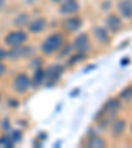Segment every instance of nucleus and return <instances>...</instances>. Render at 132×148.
I'll return each mask as SVG.
<instances>
[{
  "label": "nucleus",
  "instance_id": "26",
  "mask_svg": "<svg viewBox=\"0 0 132 148\" xmlns=\"http://www.w3.org/2000/svg\"><path fill=\"white\" fill-rule=\"evenodd\" d=\"M129 131H131V134H132V123L129 124Z\"/></svg>",
  "mask_w": 132,
  "mask_h": 148
},
{
  "label": "nucleus",
  "instance_id": "10",
  "mask_svg": "<svg viewBox=\"0 0 132 148\" xmlns=\"http://www.w3.org/2000/svg\"><path fill=\"white\" fill-rule=\"evenodd\" d=\"M46 71V82L49 86L52 85H55V83L60 81V78L62 77V74L65 71L64 65H60V64H54V65H50L48 69H45Z\"/></svg>",
  "mask_w": 132,
  "mask_h": 148
},
{
  "label": "nucleus",
  "instance_id": "5",
  "mask_svg": "<svg viewBox=\"0 0 132 148\" xmlns=\"http://www.w3.org/2000/svg\"><path fill=\"white\" fill-rule=\"evenodd\" d=\"M48 29V18L45 16H34L27 25V32L29 36H40Z\"/></svg>",
  "mask_w": 132,
  "mask_h": 148
},
{
  "label": "nucleus",
  "instance_id": "25",
  "mask_svg": "<svg viewBox=\"0 0 132 148\" xmlns=\"http://www.w3.org/2000/svg\"><path fill=\"white\" fill-rule=\"evenodd\" d=\"M52 4H55V5H60V4L65 3V1H68V0H49Z\"/></svg>",
  "mask_w": 132,
  "mask_h": 148
},
{
  "label": "nucleus",
  "instance_id": "4",
  "mask_svg": "<svg viewBox=\"0 0 132 148\" xmlns=\"http://www.w3.org/2000/svg\"><path fill=\"white\" fill-rule=\"evenodd\" d=\"M83 25V18L79 15H71V16H65L60 23L61 31L66 34H74L78 33L81 31V28Z\"/></svg>",
  "mask_w": 132,
  "mask_h": 148
},
{
  "label": "nucleus",
  "instance_id": "9",
  "mask_svg": "<svg viewBox=\"0 0 132 148\" xmlns=\"http://www.w3.org/2000/svg\"><path fill=\"white\" fill-rule=\"evenodd\" d=\"M128 127V122L124 118H115L110 124V134L114 139H120L122 136H124Z\"/></svg>",
  "mask_w": 132,
  "mask_h": 148
},
{
  "label": "nucleus",
  "instance_id": "15",
  "mask_svg": "<svg viewBox=\"0 0 132 148\" xmlns=\"http://www.w3.org/2000/svg\"><path fill=\"white\" fill-rule=\"evenodd\" d=\"M31 18L32 17L29 16L28 12H20L13 17V25H15L16 28H27V25Z\"/></svg>",
  "mask_w": 132,
  "mask_h": 148
},
{
  "label": "nucleus",
  "instance_id": "17",
  "mask_svg": "<svg viewBox=\"0 0 132 148\" xmlns=\"http://www.w3.org/2000/svg\"><path fill=\"white\" fill-rule=\"evenodd\" d=\"M74 52L73 49V45H71V42H66L62 45V48L58 50V53H57V57H58L60 60H68V57H70V54Z\"/></svg>",
  "mask_w": 132,
  "mask_h": 148
},
{
  "label": "nucleus",
  "instance_id": "1",
  "mask_svg": "<svg viewBox=\"0 0 132 148\" xmlns=\"http://www.w3.org/2000/svg\"><path fill=\"white\" fill-rule=\"evenodd\" d=\"M66 41H68L66 33H64L62 31H57V32H53V33H49L41 41L40 53L42 56H45V57L55 56Z\"/></svg>",
  "mask_w": 132,
  "mask_h": 148
},
{
  "label": "nucleus",
  "instance_id": "21",
  "mask_svg": "<svg viewBox=\"0 0 132 148\" xmlns=\"http://www.w3.org/2000/svg\"><path fill=\"white\" fill-rule=\"evenodd\" d=\"M18 105H20V102L16 101V99H8V107L9 108H17Z\"/></svg>",
  "mask_w": 132,
  "mask_h": 148
},
{
  "label": "nucleus",
  "instance_id": "19",
  "mask_svg": "<svg viewBox=\"0 0 132 148\" xmlns=\"http://www.w3.org/2000/svg\"><path fill=\"white\" fill-rule=\"evenodd\" d=\"M41 61H44L42 58H40V57H32V60H31V64H29V68L32 69V70H34V69H37V68H42V64H38V62H41Z\"/></svg>",
  "mask_w": 132,
  "mask_h": 148
},
{
  "label": "nucleus",
  "instance_id": "8",
  "mask_svg": "<svg viewBox=\"0 0 132 148\" xmlns=\"http://www.w3.org/2000/svg\"><path fill=\"white\" fill-rule=\"evenodd\" d=\"M105 27L111 34H115L123 28V18L118 13L110 12L105 17Z\"/></svg>",
  "mask_w": 132,
  "mask_h": 148
},
{
  "label": "nucleus",
  "instance_id": "11",
  "mask_svg": "<svg viewBox=\"0 0 132 148\" xmlns=\"http://www.w3.org/2000/svg\"><path fill=\"white\" fill-rule=\"evenodd\" d=\"M81 12V4L78 0H68L65 3L58 5V13L65 17V16L78 15Z\"/></svg>",
  "mask_w": 132,
  "mask_h": 148
},
{
  "label": "nucleus",
  "instance_id": "27",
  "mask_svg": "<svg viewBox=\"0 0 132 148\" xmlns=\"http://www.w3.org/2000/svg\"><path fill=\"white\" fill-rule=\"evenodd\" d=\"M0 101H1V95H0Z\"/></svg>",
  "mask_w": 132,
  "mask_h": 148
},
{
  "label": "nucleus",
  "instance_id": "12",
  "mask_svg": "<svg viewBox=\"0 0 132 148\" xmlns=\"http://www.w3.org/2000/svg\"><path fill=\"white\" fill-rule=\"evenodd\" d=\"M116 11L123 20L132 21V0H119L116 4Z\"/></svg>",
  "mask_w": 132,
  "mask_h": 148
},
{
  "label": "nucleus",
  "instance_id": "24",
  "mask_svg": "<svg viewBox=\"0 0 132 148\" xmlns=\"http://www.w3.org/2000/svg\"><path fill=\"white\" fill-rule=\"evenodd\" d=\"M7 7V0H0V12H3Z\"/></svg>",
  "mask_w": 132,
  "mask_h": 148
},
{
  "label": "nucleus",
  "instance_id": "2",
  "mask_svg": "<svg viewBox=\"0 0 132 148\" xmlns=\"http://www.w3.org/2000/svg\"><path fill=\"white\" fill-rule=\"evenodd\" d=\"M28 41H29V33L24 28H15L12 31L7 32L3 38V42L7 48L24 45V44H28Z\"/></svg>",
  "mask_w": 132,
  "mask_h": 148
},
{
  "label": "nucleus",
  "instance_id": "18",
  "mask_svg": "<svg viewBox=\"0 0 132 148\" xmlns=\"http://www.w3.org/2000/svg\"><path fill=\"white\" fill-rule=\"evenodd\" d=\"M119 98L122 102H127V103L132 102V85L124 87V89L119 92Z\"/></svg>",
  "mask_w": 132,
  "mask_h": 148
},
{
  "label": "nucleus",
  "instance_id": "16",
  "mask_svg": "<svg viewBox=\"0 0 132 148\" xmlns=\"http://www.w3.org/2000/svg\"><path fill=\"white\" fill-rule=\"evenodd\" d=\"M87 58V53H82V52H73L70 54V57H68V64L66 66H74V65L83 62Z\"/></svg>",
  "mask_w": 132,
  "mask_h": 148
},
{
  "label": "nucleus",
  "instance_id": "3",
  "mask_svg": "<svg viewBox=\"0 0 132 148\" xmlns=\"http://www.w3.org/2000/svg\"><path fill=\"white\" fill-rule=\"evenodd\" d=\"M32 87L31 75L27 71H18L13 75L12 78V90L18 94V95H24L27 94Z\"/></svg>",
  "mask_w": 132,
  "mask_h": 148
},
{
  "label": "nucleus",
  "instance_id": "7",
  "mask_svg": "<svg viewBox=\"0 0 132 148\" xmlns=\"http://www.w3.org/2000/svg\"><path fill=\"white\" fill-rule=\"evenodd\" d=\"M91 37L99 46H108L111 44V33L105 25H94L91 28Z\"/></svg>",
  "mask_w": 132,
  "mask_h": 148
},
{
  "label": "nucleus",
  "instance_id": "20",
  "mask_svg": "<svg viewBox=\"0 0 132 148\" xmlns=\"http://www.w3.org/2000/svg\"><path fill=\"white\" fill-rule=\"evenodd\" d=\"M7 71H8V66H7V64L4 62V60H0V78H3L7 74Z\"/></svg>",
  "mask_w": 132,
  "mask_h": 148
},
{
  "label": "nucleus",
  "instance_id": "22",
  "mask_svg": "<svg viewBox=\"0 0 132 148\" xmlns=\"http://www.w3.org/2000/svg\"><path fill=\"white\" fill-rule=\"evenodd\" d=\"M101 8H102V11H110V9H111V1H108V0L103 1Z\"/></svg>",
  "mask_w": 132,
  "mask_h": 148
},
{
  "label": "nucleus",
  "instance_id": "23",
  "mask_svg": "<svg viewBox=\"0 0 132 148\" xmlns=\"http://www.w3.org/2000/svg\"><path fill=\"white\" fill-rule=\"evenodd\" d=\"M7 58V49L0 46V60H5Z\"/></svg>",
  "mask_w": 132,
  "mask_h": 148
},
{
  "label": "nucleus",
  "instance_id": "14",
  "mask_svg": "<svg viewBox=\"0 0 132 148\" xmlns=\"http://www.w3.org/2000/svg\"><path fill=\"white\" fill-rule=\"evenodd\" d=\"M107 140L105 138H102L101 135H96V134H92V135H89L85 142V145L89 148H103L107 147Z\"/></svg>",
  "mask_w": 132,
  "mask_h": 148
},
{
  "label": "nucleus",
  "instance_id": "13",
  "mask_svg": "<svg viewBox=\"0 0 132 148\" xmlns=\"http://www.w3.org/2000/svg\"><path fill=\"white\" fill-rule=\"evenodd\" d=\"M32 87L33 89H38L46 82V71L44 68H37L32 70V77H31Z\"/></svg>",
  "mask_w": 132,
  "mask_h": 148
},
{
  "label": "nucleus",
  "instance_id": "6",
  "mask_svg": "<svg viewBox=\"0 0 132 148\" xmlns=\"http://www.w3.org/2000/svg\"><path fill=\"white\" fill-rule=\"evenodd\" d=\"M91 37L89 33H85V32H81L77 36L74 37L73 40L70 41L71 45H73L74 52H82V53H89L91 49Z\"/></svg>",
  "mask_w": 132,
  "mask_h": 148
}]
</instances>
